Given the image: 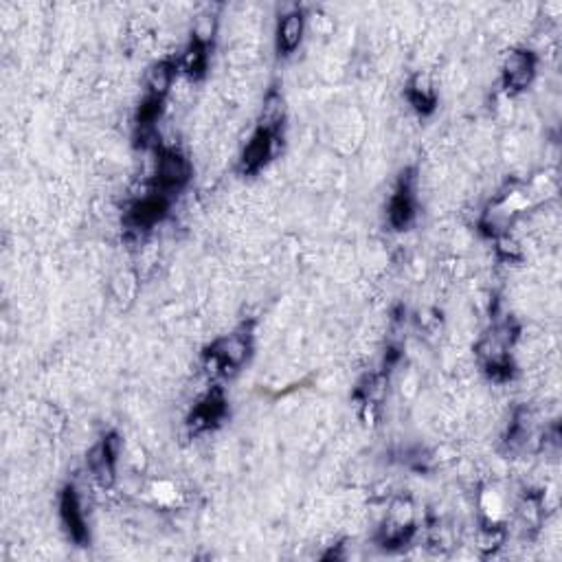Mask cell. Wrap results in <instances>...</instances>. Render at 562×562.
Returning a JSON list of instances; mask_svg holds the SVG:
<instances>
[{
    "instance_id": "1",
    "label": "cell",
    "mask_w": 562,
    "mask_h": 562,
    "mask_svg": "<svg viewBox=\"0 0 562 562\" xmlns=\"http://www.w3.org/2000/svg\"><path fill=\"white\" fill-rule=\"evenodd\" d=\"M251 356V334L244 329L220 338L207 352V369L211 374L229 376L242 369Z\"/></svg>"
},
{
    "instance_id": "2",
    "label": "cell",
    "mask_w": 562,
    "mask_h": 562,
    "mask_svg": "<svg viewBox=\"0 0 562 562\" xmlns=\"http://www.w3.org/2000/svg\"><path fill=\"white\" fill-rule=\"evenodd\" d=\"M280 141V126L277 123H262L257 132L252 134L251 141L246 143L244 152L240 158V169L244 174L260 172L264 165L271 161L275 154V146Z\"/></svg>"
},
{
    "instance_id": "3",
    "label": "cell",
    "mask_w": 562,
    "mask_h": 562,
    "mask_svg": "<svg viewBox=\"0 0 562 562\" xmlns=\"http://www.w3.org/2000/svg\"><path fill=\"white\" fill-rule=\"evenodd\" d=\"M192 178V165L176 149H161L157 158V192H180Z\"/></svg>"
},
{
    "instance_id": "4",
    "label": "cell",
    "mask_w": 562,
    "mask_h": 562,
    "mask_svg": "<svg viewBox=\"0 0 562 562\" xmlns=\"http://www.w3.org/2000/svg\"><path fill=\"white\" fill-rule=\"evenodd\" d=\"M119 440L117 435H108L89 452V471L101 486H112L117 474Z\"/></svg>"
},
{
    "instance_id": "5",
    "label": "cell",
    "mask_w": 562,
    "mask_h": 562,
    "mask_svg": "<svg viewBox=\"0 0 562 562\" xmlns=\"http://www.w3.org/2000/svg\"><path fill=\"white\" fill-rule=\"evenodd\" d=\"M536 58L529 51H512L503 62V84L508 90H523L534 81Z\"/></svg>"
},
{
    "instance_id": "6",
    "label": "cell",
    "mask_w": 562,
    "mask_h": 562,
    "mask_svg": "<svg viewBox=\"0 0 562 562\" xmlns=\"http://www.w3.org/2000/svg\"><path fill=\"white\" fill-rule=\"evenodd\" d=\"M60 517H62V523H64L66 532H69V536L75 540V543L84 545L86 540H89V528H86L80 497H77V492L73 488H66L64 492H62Z\"/></svg>"
},
{
    "instance_id": "7",
    "label": "cell",
    "mask_w": 562,
    "mask_h": 562,
    "mask_svg": "<svg viewBox=\"0 0 562 562\" xmlns=\"http://www.w3.org/2000/svg\"><path fill=\"white\" fill-rule=\"evenodd\" d=\"M415 215V198H414V185L411 180H402L395 189L394 198H391L389 205V223L395 229H406L411 224Z\"/></svg>"
},
{
    "instance_id": "8",
    "label": "cell",
    "mask_w": 562,
    "mask_h": 562,
    "mask_svg": "<svg viewBox=\"0 0 562 562\" xmlns=\"http://www.w3.org/2000/svg\"><path fill=\"white\" fill-rule=\"evenodd\" d=\"M303 31H306V18L301 12H288L281 15L280 24H277V49L283 55L295 53L303 40Z\"/></svg>"
},
{
    "instance_id": "9",
    "label": "cell",
    "mask_w": 562,
    "mask_h": 562,
    "mask_svg": "<svg viewBox=\"0 0 562 562\" xmlns=\"http://www.w3.org/2000/svg\"><path fill=\"white\" fill-rule=\"evenodd\" d=\"M224 415V398L215 391V394H209L207 398L200 402L198 406L194 409L192 417H189V426L194 431H207L211 426L218 424Z\"/></svg>"
},
{
    "instance_id": "10",
    "label": "cell",
    "mask_w": 562,
    "mask_h": 562,
    "mask_svg": "<svg viewBox=\"0 0 562 562\" xmlns=\"http://www.w3.org/2000/svg\"><path fill=\"white\" fill-rule=\"evenodd\" d=\"M174 80H176V64L169 60L158 62L149 69L148 73V90L149 97H158V100H165L169 89H172Z\"/></svg>"
},
{
    "instance_id": "11",
    "label": "cell",
    "mask_w": 562,
    "mask_h": 562,
    "mask_svg": "<svg viewBox=\"0 0 562 562\" xmlns=\"http://www.w3.org/2000/svg\"><path fill=\"white\" fill-rule=\"evenodd\" d=\"M207 60H209L207 44L194 38L192 44L185 49L183 58H180V69H183L187 75L198 77L205 73V69H207Z\"/></svg>"
},
{
    "instance_id": "12",
    "label": "cell",
    "mask_w": 562,
    "mask_h": 562,
    "mask_svg": "<svg viewBox=\"0 0 562 562\" xmlns=\"http://www.w3.org/2000/svg\"><path fill=\"white\" fill-rule=\"evenodd\" d=\"M409 100H411V104L415 106V110H420V112H431L437 104V97H435V90H433L431 81L422 75H417L415 80L411 81Z\"/></svg>"
}]
</instances>
